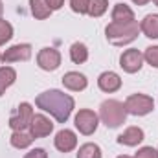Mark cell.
<instances>
[{"instance_id": "cell-1", "label": "cell", "mask_w": 158, "mask_h": 158, "mask_svg": "<svg viewBox=\"0 0 158 158\" xmlns=\"http://www.w3.org/2000/svg\"><path fill=\"white\" fill-rule=\"evenodd\" d=\"M35 105L44 112H50L59 123H64L74 110V98L61 90H46L37 96Z\"/></svg>"}, {"instance_id": "cell-2", "label": "cell", "mask_w": 158, "mask_h": 158, "mask_svg": "<svg viewBox=\"0 0 158 158\" xmlns=\"http://www.w3.org/2000/svg\"><path fill=\"white\" fill-rule=\"evenodd\" d=\"M105 33H107V40L112 42L114 46H123V44H129L138 37L140 33V24L136 20L132 22H110L107 28H105Z\"/></svg>"}, {"instance_id": "cell-3", "label": "cell", "mask_w": 158, "mask_h": 158, "mask_svg": "<svg viewBox=\"0 0 158 158\" xmlns=\"http://www.w3.org/2000/svg\"><path fill=\"white\" fill-rule=\"evenodd\" d=\"M99 118H101V121L109 129H116L121 123H125V118H127L125 105L121 101H118V99H107V101H103L101 107H99Z\"/></svg>"}, {"instance_id": "cell-4", "label": "cell", "mask_w": 158, "mask_h": 158, "mask_svg": "<svg viewBox=\"0 0 158 158\" xmlns=\"http://www.w3.org/2000/svg\"><path fill=\"white\" fill-rule=\"evenodd\" d=\"M123 105H125L127 114H132V116H145L155 109L153 98H149L145 94H132L125 99Z\"/></svg>"}, {"instance_id": "cell-5", "label": "cell", "mask_w": 158, "mask_h": 158, "mask_svg": "<svg viewBox=\"0 0 158 158\" xmlns=\"http://www.w3.org/2000/svg\"><path fill=\"white\" fill-rule=\"evenodd\" d=\"M33 109L30 103H20L17 107V110L11 114L9 118V127L13 131H26L30 125H31V119H33Z\"/></svg>"}, {"instance_id": "cell-6", "label": "cell", "mask_w": 158, "mask_h": 158, "mask_svg": "<svg viewBox=\"0 0 158 158\" xmlns=\"http://www.w3.org/2000/svg\"><path fill=\"white\" fill-rule=\"evenodd\" d=\"M98 123H99V119H98V114L94 110L83 109L76 114V127L81 134H86V136L92 134L98 129Z\"/></svg>"}, {"instance_id": "cell-7", "label": "cell", "mask_w": 158, "mask_h": 158, "mask_svg": "<svg viewBox=\"0 0 158 158\" xmlns=\"http://www.w3.org/2000/svg\"><path fill=\"white\" fill-rule=\"evenodd\" d=\"M37 64L46 72H53L61 64V53L55 48H42L37 55Z\"/></svg>"}, {"instance_id": "cell-8", "label": "cell", "mask_w": 158, "mask_h": 158, "mask_svg": "<svg viewBox=\"0 0 158 158\" xmlns=\"http://www.w3.org/2000/svg\"><path fill=\"white\" fill-rule=\"evenodd\" d=\"M142 64H143V53L138 50H125L119 57V66L129 74L138 72L142 68Z\"/></svg>"}, {"instance_id": "cell-9", "label": "cell", "mask_w": 158, "mask_h": 158, "mask_svg": "<svg viewBox=\"0 0 158 158\" xmlns=\"http://www.w3.org/2000/svg\"><path fill=\"white\" fill-rule=\"evenodd\" d=\"M53 143H55L57 151H61V153H70V151H74L76 145H77V136H76L74 131L63 129V131H59V132L55 134Z\"/></svg>"}, {"instance_id": "cell-10", "label": "cell", "mask_w": 158, "mask_h": 158, "mask_svg": "<svg viewBox=\"0 0 158 158\" xmlns=\"http://www.w3.org/2000/svg\"><path fill=\"white\" fill-rule=\"evenodd\" d=\"M31 57V46L30 44H15L2 55L4 63H17V61H28Z\"/></svg>"}, {"instance_id": "cell-11", "label": "cell", "mask_w": 158, "mask_h": 158, "mask_svg": "<svg viewBox=\"0 0 158 158\" xmlns=\"http://www.w3.org/2000/svg\"><path fill=\"white\" fill-rule=\"evenodd\" d=\"M53 131V123L46 118L44 114H35L30 125V132L33 138H44Z\"/></svg>"}, {"instance_id": "cell-12", "label": "cell", "mask_w": 158, "mask_h": 158, "mask_svg": "<svg viewBox=\"0 0 158 158\" xmlns=\"http://www.w3.org/2000/svg\"><path fill=\"white\" fill-rule=\"evenodd\" d=\"M143 136H145V134H143V131H142L140 127H129V129H125V131L118 136V143L134 147V145H138V143L143 142Z\"/></svg>"}, {"instance_id": "cell-13", "label": "cell", "mask_w": 158, "mask_h": 158, "mask_svg": "<svg viewBox=\"0 0 158 158\" xmlns=\"http://www.w3.org/2000/svg\"><path fill=\"white\" fill-rule=\"evenodd\" d=\"M98 86L103 90V92H116L119 86H121V79L116 72H103L99 79H98Z\"/></svg>"}, {"instance_id": "cell-14", "label": "cell", "mask_w": 158, "mask_h": 158, "mask_svg": "<svg viewBox=\"0 0 158 158\" xmlns=\"http://www.w3.org/2000/svg\"><path fill=\"white\" fill-rule=\"evenodd\" d=\"M63 85H64L68 90L79 92V90H85V88H86L88 81H86V77H85L83 74H79V72H68V74L63 76Z\"/></svg>"}, {"instance_id": "cell-15", "label": "cell", "mask_w": 158, "mask_h": 158, "mask_svg": "<svg viewBox=\"0 0 158 158\" xmlns=\"http://www.w3.org/2000/svg\"><path fill=\"white\" fill-rule=\"evenodd\" d=\"M140 31L149 39H158V15H147L140 24Z\"/></svg>"}, {"instance_id": "cell-16", "label": "cell", "mask_w": 158, "mask_h": 158, "mask_svg": "<svg viewBox=\"0 0 158 158\" xmlns=\"http://www.w3.org/2000/svg\"><path fill=\"white\" fill-rule=\"evenodd\" d=\"M134 20V13L127 4H116L112 9V22H132Z\"/></svg>"}, {"instance_id": "cell-17", "label": "cell", "mask_w": 158, "mask_h": 158, "mask_svg": "<svg viewBox=\"0 0 158 158\" xmlns=\"http://www.w3.org/2000/svg\"><path fill=\"white\" fill-rule=\"evenodd\" d=\"M33 136H31V132H28V131H13V134H11V145L13 147H17V149H26V147H30L31 143H33Z\"/></svg>"}, {"instance_id": "cell-18", "label": "cell", "mask_w": 158, "mask_h": 158, "mask_svg": "<svg viewBox=\"0 0 158 158\" xmlns=\"http://www.w3.org/2000/svg\"><path fill=\"white\" fill-rule=\"evenodd\" d=\"M30 6H31V13H33V17L39 19V20L48 19V17L52 15V11H53V9L48 6L46 0H30Z\"/></svg>"}, {"instance_id": "cell-19", "label": "cell", "mask_w": 158, "mask_h": 158, "mask_svg": "<svg viewBox=\"0 0 158 158\" xmlns=\"http://www.w3.org/2000/svg\"><path fill=\"white\" fill-rule=\"evenodd\" d=\"M17 79V72L11 66H4L0 68V96L6 92V88H9Z\"/></svg>"}, {"instance_id": "cell-20", "label": "cell", "mask_w": 158, "mask_h": 158, "mask_svg": "<svg viewBox=\"0 0 158 158\" xmlns=\"http://www.w3.org/2000/svg\"><path fill=\"white\" fill-rule=\"evenodd\" d=\"M70 59H72L76 64H83V63L88 59V48H86L83 42H74L72 48H70Z\"/></svg>"}, {"instance_id": "cell-21", "label": "cell", "mask_w": 158, "mask_h": 158, "mask_svg": "<svg viewBox=\"0 0 158 158\" xmlns=\"http://www.w3.org/2000/svg\"><path fill=\"white\" fill-rule=\"evenodd\" d=\"M77 158H101V149L96 143H85L79 147Z\"/></svg>"}, {"instance_id": "cell-22", "label": "cell", "mask_w": 158, "mask_h": 158, "mask_svg": "<svg viewBox=\"0 0 158 158\" xmlns=\"http://www.w3.org/2000/svg\"><path fill=\"white\" fill-rule=\"evenodd\" d=\"M109 7V0H88V15L90 17H101Z\"/></svg>"}, {"instance_id": "cell-23", "label": "cell", "mask_w": 158, "mask_h": 158, "mask_svg": "<svg viewBox=\"0 0 158 158\" xmlns=\"http://www.w3.org/2000/svg\"><path fill=\"white\" fill-rule=\"evenodd\" d=\"M13 37V28L7 20L0 19V44H6L7 40Z\"/></svg>"}, {"instance_id": "cell-24", "label": "cell", "mask_w": 158, "mask_h": 158, "mask_svg": "<svg viewBox=\"0 0 158 158\" xmlns=\"http://www.w3.org/2000/svg\"><path fill=\"white\" fill-rule=\"evenodd\" d=\"M143 59H145L151 66L158 68V46H149V48L145 50V53H143Z\"/></svg>"}, {"instance_id": "cell-25", "label": "cell", "mask_w": 158, "mask_h": 158, "mask_svg": "<svg viewBox=\"0 0 158 158\" xmlns=\"http://www.w3.org/2000/svg\"><path fill=\"white\" fill-rule=\"evenodd\" d=\"M72 11H76L79 15H85L88 11V0H70Z\"/></svg>"}, {"instance_id": "cell-26", "label": "cell", "mask_w": 158, "mask_h": 158, "mask_svg": "<svg viewBox=\"0 0 158 158\" xmlns=\"http://www.w3.org/2000/svg\"><path fill=\"white\" fill-rule=\"evenodd\" d=\"M134 158H158V151L153 147H142Z\"/></svg>"}, {"instance_id": "cell-27", "label": "cell", "mask_w": 158, "mask_h": 158, "mask_svg": "<svg viewBox=\"0 0 158 158\" xmlns=\"http://www.w3.org/2000/svg\"><path fill=\"white\" fill-rule=\"evenodd\" d=\"M24 158H48V155H46V151H44V149L37 147V149H31L30 153H26V156H24Z\"/></svg>"}, {"instance_id": "cell-28", "label": "cell", "mask_w": 158, "mask_h": 158, "mask_svg": "<svg viewBox=\"0 0 158 158\" xmlns=\"http://www.w3.org/2000/svg\"><path fill=\"white\" fill-rule=\"evenodd\" d=\"M46 2H48V6H50L53 11H55V9H59V7L64 4V0H46Z\"/></svg>"}, {"instance_id": "cell-29", "label": "cell", "mask_w": 158, "mask_h": 158, "mask_svg": "<svg viewBox=\"0 0 158 158\" xmlns=\"http://www.w3.org/2000/svg\"><path fill=\"white\" fill-rule=\"evenodd\" d=\"M132 2H134V4H138V6H145L149 0H132Z\"/></svg>"}, {"instance_id": "cell-30", "label": "cell", "mask_w": 158, "mask_h": 158, "mask_svg": "<svg viewBox=\"0 0 158 158\" xmlns=\"http://www.w3.org/2000/svg\"><path fill=\"white\" fill-rule=\"evenodd\" d=\"M2 11H4V6H2V0H0V15H2Z\"/></svg>"}, {"instance_id": "cell-31", "label": "cell", "mask_w": 158, "mask_h": 158, "mask_svg": "<svg viewBox=\"0 0 158 158\" xmlns=\"http://www.w3.org/2000/svg\"><path fill=\"white\" fill-rule=\"evenodd\" d=\"M118 158H131V156H125V155H121V156H118Z\"/></svg>"}, {"instance_id": "cell-32", "label": "cell", "mask_w": 158, "mask_h": 158, "mask_svg": "<svg viewBox=\"0 0 158 158\" xmlns=\"http://www.w3.org/2000/svg\"><path fill=\"white\" fill-rule=\"evenodd\" d=\"M155 4H156V6H158V0H155Z\"/></svg>"}, {"instance_id": "cell-33", "label": "cell", "mask_w": 158, "mask_h": 158, "mask_svg": "<svg viewBox=\"0 0 158 158\" xmlns=\"http://www.w3.org/2000/svg\"><path fill=\"white\" fill-rule=\"evenodd\" d=\"M0 59H2V55H0Z\"/></svg>"}]
</instances>
